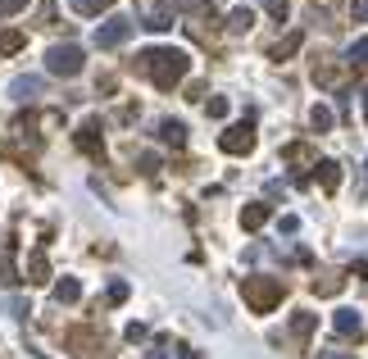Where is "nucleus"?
<instances>
[{"mask_svg":"<svg viewBox=\"0 0 368 359\" xmlns=\"http://www.w3.org/2000/svg\"><path fill=\"white\" fill-rule=\"evenodd\" d=\"M41 23H55V0H41Z\"/></svg>","mask_w":368,"mask_h":359,"instance_id":"nucleus-35","label":"nucleus"},{"mask_svg":"<svg viewBox=\"0 0 368 359\" xmlns=\"http://www.w3.org/2000/svg\"><path fill=\"white\" fill-rule=\"evenodd\" d=\"M278 228L287 232V237H291V232H300V218H296V214H287V218H282V223H278Z\"/></svg>","mask_w":368,"mask_h":359,"instance_id":"nucleus-32","label":"nucleus"},{"mask_svg":"<svg viewBox=\"0 0 368 359\" xmlns=\"http://www.w3.org/2000/svg\"><path fill=\"white\" fill-rule=\"evenodd\" d=\"M23 5H28V0H0V14H19Z\"/></svg>","mask_w":368,"mask_h":359,"instance_id":"nucleus-34","label":"nucleus"},{"mask_svg":"<svg viewBox=\"0 0 368 359\" xmlns=\"http://www.w3.org/2000/svg\"><path fill=\"white\" fill-rule=\"evenodd\" d=\"M23 41H28V37H23V32H14V28H5V32H0V59H5V55H19V50H23Z\"/></svg>","mask_w":368,"mask_h":359,"instance_id":"nucleus-19","label":"nucleus"},{"mask_svg":"<svg viewBox=\"0 0 368 359\" xmlns=\"http://www.w3.org/2000/svg\"><path fill=\"white\" fill-rule=\"evenodd\" d=\"M241 295H246V305L255 309V314H269V309L282 305L287 287H282V278H264V273H255V278H241Z\"/></svg>","mask_w":368,"mask_h":359,"instance_id":"nucleus-2","label":"nucleus"},{"mask_svg":"<svg viewBox=\"0 0 368 359\" xmlns=\"http://www.w3.org/2000/svg\"><path fill=\"white\" fill-rule=\"evenodd\" d=\"M218 146H223V155H250L255 151V123H232L223 137H218Z\"/></svg>","mask_w":368,"mask_h":359,"instance_id":"nucleus-4","label":"nucleus"},{"mask_svg":"<svg viewBox=\"0 0 368 359\" xmlns=\"http://www.w3.org/2000/svg\"><path fill=\"white\" fill-rule=\"evenodd\" d=\"M82 64H87V55H82V46H73V41L46 50V73H55V77H77Z\"/></svg>","mask_w":368,"mask_h":359,"instance_id":"nucleus-3","label":"nucleus"},{"mask_svg":"<svg viewBox=\"0 0 368 359\" xmlns=\"http://www.w3.org/2000/svg\"><path fill=\"white\" fill-rule=\"evenodd\" d=\"M5 314H14V318H28V300H23V295H5Z\"/></svg>","mask_w":368,"mask_h":359,"instance_id":"nucleus-26","label":"nucleus"},{"mask_svg":"<svg viewBox=\"0 0 368 359\" xmlns=\"http://www.w3.org/2000/svg\"><path fill=\"white\" fill-rule=\"evenodd\" d=\"M132 28H137V23H132V19H123V14H114V19H109V23H100V28H96V46H100V50H114V46H123V41H128V37H132Z\"/></svg>","mask_w":368,"mask_h":359,"instance_id":"nucleus-5","label":"nucleus"},{"mask_svg":"<svg viewBox=\"0 0 368 359\" xmlns=\"http://www.w3.org/2000/svg\"><path fill=\"white\" fill-rule=\"evenodd\" d=\"M314 168H318L323 191H336V186H341V164H336V159H323V164H314Z\"/></svg>","mask_w":368,"mask_h":359,"instance_id":"nucleus-14","label":"nucleus"},{"mask_svg":"<svg viewBox=\"0 0 368 359\" xmlns=\"http://www.w3.org/2000/svg\"><path fill=\"white\" fill-rule=\"evenodd\" d=\"M141 28H146V32H168V28H173V10H168V5H159V10H151V14H146V23H141Z\"/></svg>","mask_w":368,"mask_h":359,"instance_id":"nucleus-12","label":"nucleus"},{"mask_svg":"<svg viewBox=\"0 0 368 359\" xmlns=\"http://www.w3.org/2000/svg\"><path fill=\"white\" fill-rule=\"evenodd\" d=\"M10 96H14V100L41 96V77H14V82H10Z\"/></svg>","mask_w":368,"mask_h":359,"instance_id":"nucleus-13","label":"nucleus"},{"mask_svg":"<svg viewBox=\"0 0 368 359\" xmlns=\"http://www.w3.org/2000/svg\"><path fill=\"white\" fill-rule=\"evenodd\" d=\"M359 327H364L359 309H336V314H332V332H336V337H359Z\"/></svg>","mask_w":368,"mask_h":359,"instance_id":"nucleus-7","label":"nucleus"},{"mask_svg":"<svg viewBox=\"0 0 368 359\" xmlns=\"http://www.w3.org/2000/svg\"><path fill=\"white\" fill-rule=\"evenodd\" d=\"M332 123H336V114H332L327 105H314V109H309V128H314V132H332Z\"/></svg>","mask_w":368,"mask_h":359,"instance_id":"nucleus-18","label":"nucleus"},{"mask_svg":"<svg viewBox=\"0 0 368 359\" xmlns=\"http://www.w3.org/2000/svg\"><path fill=\"white\" fill-rule=\"evenodd\" d=\"M205 114H209V119H223V114H228V100H223V96L205 100Z\"/></svg>","mask_w":368,"mask_h":359,"instance_id":"nucleus-27","label":"nucleus"},{"mask_svg":"<svg viewBox=\"0 0 368 359\" xmlns=\"http://www.w3.org/2000/svg\"><path fill=\"white\" fill-rule=\"evenodd\" d=\"M269 214H273L269 205H246V209H241V228H246V232H260L264 223H269Z\"/></svg>","mask_w":368,"mask_h":359,"instance_id":"nucleus-11","label":"nucleus"},{"mask_svg":"<svg viewBox=\"0 0 368 359\" xmlns=\"http://www.w3.org/2000/svg\"><path fill=\"white\" fill-rule=\"evenodd\" d=\"M159 142H164V146H173V151H177V146H186V123L164 119V123H159Z\"/></svg>","mask_w":368,"mask_h":359,"instance_id":"nucleus-9","label":"nucleus"},{"mask_svg":"<svg viewBox=\"0 0 368 359\" xmlns=\"http://www.w3.org/2000/svg\"><path fill=\"white\" fill-rule=\"evenodd\" d=\"M264 10H269V14H273L278 23L287 19V14H291V10H287V0H264Z\"/></svg>","mask_w":368,"mask_h":359,"instance_id":"nucleus-30","label":"nucleus"},{"mask_svg":"<svg viewBox=\"0 0 368 359\" xmlns=\"http://www.w3.org/2000/svg\"><path fill=\"white\" fill-rule=\"evenodd\" d=\"M141 173H159V159H155V155H141Z\"/></svg>","mask_w":368,"mask_h":359,"instance_id":"nucleus-33","label":"nucleus"},{"mask_svg":"<svg viewBox=\"0 0 368 359\" xmlns=\"http://www.w3.org/2000/svg\"><path fill=\"white\" fill-rule=\"evenodd\" d=\"M228 28H232V32H250V28H255V14H250V10H232Z\"/></svg>","mask_w":368,"mask_h":359,"instance_id":"nucleus-21","label":"nucleus"},{"mask_svg":"<svg viewBox=\"0 0 368 359\" xmlns=\"http://www.w3.org/2000/svg\"><path fill=\"white\" fill-rule=\"evenodd\" d=\"M318 359H350L346 350H327V355H318Z\"/></svg>","mask_w":368,"mask_h":359,"instance_id":"nucleus-37","label":"nucleus"},{"mask_svg":"<svg viewBox=\"0 0 368 359\" xmlns=\"http://www.w3.org/2000/svg\"><path fill=\"white\" fill-rule=\"evenodd\" d=\"M123 337L137 346V341H146V327H141V323H128V332H123Z\"/></svg>","mask_w":368,"mask_h":359,"instance_id":"nucleus-31","label":"nucleus"},{"mask_svg":"<svg viewBox=\"0 0 368 359\" xmlns=\"http://www.w3.org/2000/svg\"><path fill=\"white\" fill-rule=\"evenodd\" d=\"M282 159H291V164H314V151H309V146H287V151H282Z\"/></svg>","mask_w":368,"mask_h":359,"instance_id":"nucleus-23","label":"nucleus"},{"mask_svg":"<svg viewBox=\"0 0 368 359\" xmlns=\"http://www.w3.org/2000/svg\"><path fill=\"white\" fill-rule=\"evenodd\" d=\"M164 5H168V10H182V14H205V0H164Z\"/></svg>","mask_w":368,"mask_h":359,"instance_id":"nucleus-24","label":"nucleus"},{"mask_svg":"<svg viewBox=\"0 0 368 359\" xmlns=\"http://www.w3.org/2000/svg\"><path fill=\"white\" fill-rule=\"evenodd\" d=\"M300 41H304L300 32H287V37H282V41H278V46L269 50V59H291V55L300 50Z\"/></svg>","mask_w":368,"mask_h":359,"instance_id":"nucleus-15","label":"nucleus"},{"mask_svg":"<svg viewBox=\"0 0 368 359\" xmlns=\"http://www.w3.org/2000/svg\"><path fill=\"white\" fill-rule=\"evenodd\" d=\"M346 59H350V68H368V37H359V41L350 46Z\"/></svg>","mask_w":368,"mask_h":359,"instance_id":"nucleus-22","label":"nucleus"},{"mask_svg":"<svg viewBox=\"0 0 368 359\" xmlns=\"http://www.w3.org/2000/svg\"><path fill=\"white\" fill-rule=\"evenodd\" d=\"M341 287H346L341 273H323V278H314V295H336Z\"/></svg>","mask_w":368,"mask_h":359,"instance_id":"nucleus-17","label":"nucleus"},{"mask_svg":"<svg viewBox=\"0 0 368 359\" xmlns=\"http://www.w3.org/2000/svg\"><path fill=\"white\" fill-rule=\"evenodd\" d=\"M128 300V282H109V305H123Z\"/></svg>","mask_w":368,"mask_h":359,"instance_id":"nucleus-29","label":"nucleus"},{"mask_svg":"<svg viewBox=\"0 0 368 359\" xmlns=\"http://www.w3.org/2000/svg\"><path fill=\"white\" fill-rule=\"evenodd\" d=\"M0 282H5V287L19 282V269H14V260H0Z\"/></svg>","mask_w":368,"mask_h":359,"instance_id":"nucleus-28","label":"nucleus"},{"mask_svg":"<svg viewBox=\"0 0 368 359\" xmlns=\"http://www.w3.org/2000/svg\"><path fill=\"white\" fill-rule=\"evenodd\" d=\"M368 19V0H355V23H364Z\"/></svg>","mask_w":368,"mask_h":359,"instance_id":"nucleus-36","label":"nucleus"},{"mask_svg":"<svg viewBox=\"0 0 368 359\" xmlns=\"http://www.w3.org/2000/svg\"><path fill=\"white\" fill-rule=\"evenodd\" d=\"M364 119H368V91H364Z\"/></svg>","mask_w":368,"mask_h":359,"instance_id":"nucleus-38","label":"nucleus"},{"mask_svg":"<svg viewBox=\"0 0 368 359\" xmlns=\"http://www.w3.org/2000/svg\"><path fill=\"white\" fill-rule=\"evenodd\" d=\"M68 5H73V10L82 14V19H96V14H105L109 5H114V0H68Z\"/></svg>","mask_w":368,"mask_h":359,"instance_id":"nucleus-20","label":"nucleus"},{"mask_svg":"<svg viewBox=\"0 0 368 359\" xmlns=\"http://www.w3.org/2000/svg\"><path fill=\"white\" fill-rule=\"evenodd\" d=\"M137 68L151 77L159 91H173L177 82L186 77L191 59H186V50H173V46H164V50H146V55H137Z\"/></svg>","mask_w":368,"mask_h":359,"instance_id":"nucleus-1","label":"nucleus"},{"mask_svg":"<svg viewBox=\"0 0 368 359\" xmlns=\"http://www.w3.org/2000/svg\"><path fill=\"white\" fill-rule=\"evenodd\" d=\"M28 282H37V287L50 282V260H46V251H32V260H28Z\"/></svg>","mask_w":368,"mask_h":359,"instance_id":"nucleus-8","label":"nucleus"},{"mask_svg":"<svg viewBox=\"0 0 368 359\" xmlns=\"http://www.w3.org/2000/svg\"><path fill=\"white\" fill-rule=\"evenodd\" d=\"M55 300H59V305H77V300H82V282H77V278H59V282H55Z\"/></svg>","mask_w":368,"mask_h":359,"instance_id":"nucleus-10","label":"nucleus"},{"mask_svg":"<svg viewBox=\"0 0 368 359\" xmlns=\"http://www.w3.org/2000/svg\"><path fill=\"white\" fill-rule=\"evenodd\" d=\"M68 341L77 346V355H96V350H91V346H96V332H73Z\"/></svg>","mask_w":368,"mask_h":359,"instance_id":"nucleus-25","label":"nucleus"},{"mask_svg":"<svg viewBox=\"0 0 368 359\" xmlns=\"http://www.w3.org/2000/svg\"><path fill=\"white\" fill-rule=\"evenodd\" d=\"M77 151L82 155H91V159H100V151H105V142H100V119H87L82 128H77Z\"/></svg>","mask_w":368,"mask_h":359,"instance_id":"nucleus-6","label":"nucleus"},{"mask_svg":"<svg viewBox=\"0 0 368 359\" xmlns=\"http://www.w3.org/2000/svg\"><path fill=\"white\" fill-rule=\"evenodd\" d=\"M314 327H318V318L314 314H309V309H296V314H291V332H296V337H309V332H314Z\"/></svg>","mask_w":368,"mask_h":359,"instance_id":"nucleus-16","label":"nucleus"}]
</instances>
